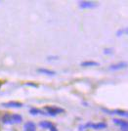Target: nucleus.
<instances>
[{"mask_svg":"<svg viewBox=\"0 0 128 131\" xmlns=\"http://www.w3.org/2000/svg\"><path fill=\"white\" fill-rule=\"evenodd\" d=\"M3 122L6 123V124H14V123H21L22 120H23V118L21 114H18V113H7L3 117Z\"/></svg>","mask_w":128,"mask_h":131,"instance_id":"f257e3e1","label":"nucleus"},{"mask_svg":"<svg viewBox=\"0 0 128 131\" xmlns=\"http://www.w3.org/2000/svg\"><path fill=\"white\" fill-rule=\"evenodd\" d=\"M45 111L47 112L48 115H52V117H55V115H57L59 113L64 112L63 109L58 108V107H45Z\"/></svg>","mask_w":128,"mask_h":131,"instance_id":"f03ea898","label":"nucleus"},{"mask_svg":"<svg viewBox=\"0 0 128 131\" xmlns=\"http://www.w3.org/2000/svg\"><path fill=\"white\" fill-rule=\"evenodd\" d=\"M107 126L108 124L106 123V122H97V123H87V124L83 126L84 127H91V128H93V129H95V130H100V129H105V128H107Z\"/></svg>","mask_w":128,"mask_h":131,"instance_id":"7ed1b4c3","label":"nucleus"},{"mask_svg":"<svg viewBox=\"0 0 128 131\" xmlns=\"http://www.w3.org/2000/svg\"><path fill=\"white\" fill-rule=\"evenodd\" d=\"M98 4L92 1H80L79 2V7L81 9H93V8H96Z\"/></svg>","mask_w":128,"mask_h":131,"instance_id":"20e7f679","label":"nucleus"},{"mask_svg":"<svg viewBox=\"0 0 128 131\" xmlns=\"http://www.w3.org/2000/svg\"><path fill=\"white\" fill-rule=\"evenodd\" d=\"M127 67V63L126 62H119L117 64H114L111 66H109V70H120L122 69H125Z\"/></svg>","mask_w":128,"mask_h":131,"instance_id":"39448f33","label":"nucleus"},{"mask_svg":"<svg viewBox=\"0 0 128 131\" xmlns=\"http://www.w3.org/2000/svg\"><path fill=\"white\" fill-rule=\"evenodd\" d=\"M114 122L115 124H117L120 128H121L122 131H127V121L125 120H122V119H114Z\"/></svg>","mask_w":128,"mask_h":131,"instance_id":"423d86ee","label":"nucleus"},{"mask_svg":"<svg viewBox=\"0 0 128 131\" xmlns=\"http://www.w3.org/2000/svg\"><path fill=\"white\" fill-rule=\"evenodd\" d=\"M37 72H38V74H41V75H48V76H53V75H56V71L51 70V69H45V68H39V69H37Z\"/></svg>","mask_w":128,"mask_h":131,"instance_id":"0eeeda50","label":"nucleus"},{"mask_svg":"<svg viewBox=\"0 0 128 131\" xmlns=\"http://www.w3.org/2000/svg\"><path fill=\"white\" fill-rule=\"evenodd\" d=\"M2 106L6 107V108H22V107H23V104L20 103V102L10 101V102H7V103H3Z\"/></svg>","mask_w":128,"mask_h":131,"instance_id":"6e6552de","label":"nucleus"},{"mask_svg":"<svg viewBox=\"0 0 128 131\" xmlns=\"http://www.w3.org/2000/svg\"><path fill=\"white\" fill-rule=\"evenodd\" d=\"M80 66L84 67V68H92V67H98L99 63L94 62V61H84L80 64Z\"/></svg>","mask_w":128,"mask_h":131,"instance_id":"1a4fd4ad","label":"nucleus"},{"mask_svg":"<svg viewBox=\"0 0 128 131\" xmlns=\"http://www.w3.org/2000/svg\"><path fill=\"white\" fill-rule=\"evenodd\" d=\"M24 131H36V126L32 121H28L24 125Z\"/></svg>","mask_w":128,"mask_h":131,"instance_id":"9d476101","label":"nucleus"},{"mask_svg":"<svg viewBox=\"0 0 128 131\" xmlns=\"http://www.w3.org/2000/svg\"><path fill=\"white\" fill-rule=\"evenodd\" d=\"M52 123L50 121H47V120H45V121H41L40 123H39V126L41 127V128H44V129H50V127L52 126Z\"/></svg>","mask_w":128,"mask_h":131,"instance_id":"9b49d317","label":"nucleus"},{"mask_svg":"<svg viewBox=\"0 0 128 131\" xmlns=\"http://www.w3.org/2000/svg\"><path fill=\"white\" fill-rule=\"evenodd\" d=\"M29 113L31 115H37V114H45V112H43L42 111H40L38 109H35V108H32L29 110Z\"/></svg>","mask_w":128,"mask_h":131,"instance_id":"f8f14e48","label":"nucleus"},{"mask_svg":"<svg viewBox=\"0 0 128 131\" xmlns=\"http://www.w3.org/2000/svg\"><path fill=\"white\" fill-rule=\"evenodd\" d=\"M113 114H117L119 117H123V118H127V112L124 111H120V110H115V112H113Z\"/></svg>","mask_w":128,"mask_h":131,"instance_id":"ddd939ff","label":"nucleus"},{"mask_svg":"<svg viewBox=\"0 0 128 131\" xmlns=\"http://www.w3.org/2000/svg\"><path fill=\"white\" fill-rule=\"evenodd\" d=\"M113 52H114V49H111V48L104 49V54H106V55H110V54H113Z\"/></svg>","mask_w":128,"mask_h":131,"instance_id":"4468645a","label":"nucleus"},{"mask_svg":"<svg viewBox=\"0 0 128 131\" xmlns=\"http://www.w3.org/2000/svg\"><path fill=\"white\" fill-rule=\"evenodd\" d=\"M47 60H49V61H56V60H59V57L58 56H48L47 57Z\"/></svg>","mask_w":128,"mask_h":131,"instance_id":"2eb2a0df","label":"nucleus"},{"mask_svg":"<svg viewBox=\"0 0 128 131\" xmlns=\"http://www.w3.org/2000/svg\"><path fill=\"white\" fill-rule=\"evenodd\" d=\"M124 32H126V30H124V31H121V30H120V31H117V33H116V34H117V36H121Z\"/></svg>","mask_w":128,"mask_h":131,"instance_id":"dca6fc26","label":"nucleus"},{"mask_svg":"<svg viewBox=\"0 0 128 131\" xmlns=\"http://www.w3.org/2000/svg\"><path fill=\"white\" fill-rule=\"evenodd\" d=\"M26 85H28V86H32V87H37V85H36V84H32V82H27V83H26Z\"/></svg>","mask_w":128,"mask_h":131,"instance_id":"f3484780","label":"nucleus"},{"mask_svg":"<svg viewBox=\"0 0 128 131\" xmlns=\"http://www.w3.org/2000/svg\"><path fill=\"white\" fill-rule=\"evenodd\" d=\"M50 131H58L57 127H56V126H54V125H52L51 127H50Z\"/></svg>","mask_w":128,"mask_h":131,"instance_id":"a211bd4d","label":"nucleus"}]
</instances>
